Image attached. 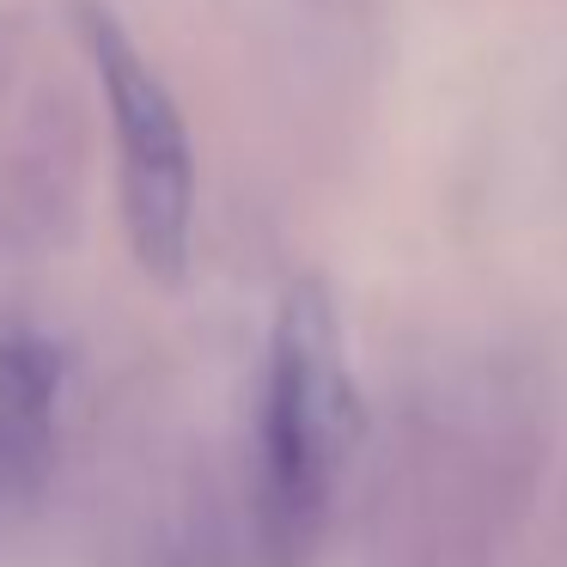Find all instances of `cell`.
Masks as SVG:
<instances>
[{"instance_id": "cell-1", "label": "cell", "mask_w": 567, "mask_h": 567, "mask_svg": "<svg viewBox=\"0 0 567 567\" xmlns=\"http://www.w3.org/2000/svg\"><path fill=\"white\" fill-rule=\"evenodd\" d=\"M348 440H354V391L336 311L323 287H299L275 323L269 403H262V518L275 549H299L311 537Z\"/></svg>"}, {"instance_id": "cell-2", "label": "cell", "mask_w": 567, "mask_h": 567, "mask_svg": "<svg viewBox=\"0 0 567 567\" xmlns=\"http://www.w3.org/2000/svg\"><path fill=\"white\" fill-rule=\"evenodd\" d=\"M86 38L116 123V147H123V208L135 257L153 275H177L189 257V208H196V153H189L184 116L111 13L92 7Z\"/></svg>"}, {"instance_id": "cell-3", "label": "cell", "mask_w": 567, "mask_h": 567, "mask_svg": "<svg viewBox=\"0 0 567 567\" xmlns=\"http://www.w3.org/2000/svg\"><path fill=\"white\" fill-rule=\"evenodd\" d=\"M62 360L50 342L19 336L0 348V488H38L55 445Z\"/></svg>"}]
</instances>
